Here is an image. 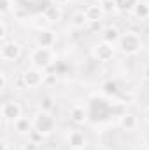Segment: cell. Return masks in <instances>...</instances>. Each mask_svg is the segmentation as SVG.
<instances>
[{"label": "cell", "instance_id": "6da1fadb", "mask_svg": "<svg viewBox=\"0 0 149 150\" xmlns=\"http://www.w3.org/2000/svg\"><path fill=\"white\" fill-rule=\"evenodd\" d=\"M116 47L125 56H135L144 49V40L140 37V33H137L133 30H128V32L121 33V38H119Z\"/></svg>", "mask_w": 149, "mask_h": 150}, {"label": "cell", "instance_id": "7a4b0ae2", "mask_svg": "<svg viewBox=\"0 0 149 150\" xmlns=\"http://www.w3.org/2000/svg\"><path fill=\"white\" fill-rule=\"evenodd\" d=\"M28 61H30V67H35V68L47 72L58 61V56L53 47H35V49H32Z\"/></svg>", "mask_w": 149, "mask_h": 150}, {"label": "cell", "instance_id": "3957f363", "mask_svg": "<svg viewBox=\"0 0 149 150\" xmlns=\"http://www.w3.org/2000/svg\"><path fill=\"white\" fill-rule=\"evenodd\" d=\"M32 120H34V129L39 131L44 138L51 136L56 131V119H54L53 112H46V110L39 108L37 112L32 115Z\"/></svg>", "mask_w": 149, "mask_h": 150}, {"label": "cell", "instance_id": "277c9868", "mask_svg": "<svg viewBox=\"0 0 149 150\" xmlns=\"http://www.w3.org/2000/svg\"><path fill=\"white\" fill-rule=\"evenodd\" d=\"M46 80H47V72L46 70L30 67V68H25L21 72V84L27 89H39L42 84H46Z\"/></svg>", "mask_w": 149, "mask_h": 150}, {"label": "cell", "instance_id": "5b68a950", "mask_svg": "<svg viewBox=\"0 0 149 150\" xmlns=\"http://www.w3.org/2000/svg\"><path fill=\"white\" fill-rule=\"evenodd\" d=\"M116 51H117L116 45H111V44L100 40V42L93 44V47H91V56H93V59L98 61V63H109V61L114 59Z\"/></svg>", "mask_w": 149, "mask_h": 150}, {"label": "cell", "instance_id": "8992f818", "mask_svg": "<svg viewBox=\"0 0 149 150\" xmlns=\"http://www.w3.org/2000/svg\"><path fill=\"white\" fill-rule=\"evenodd\" d=\"M23 54V44L11 38L7 42H2L0 45V58L2 61H18Z\"/></svg>", "mask_w": 149, "mask_h": 150}, {"label": "cell", "instance_id": "52a82bcc", "mask_svg": "<svg viewBox=\"0 0 149 150\" xmlns=\"http://www.w3.org/2000/svg\"><path fill=\"white\" fill-rule=\"evenodd\" d=\"M19 117H23V107L16 100H7L2 103V119L7 124H14Z\"/></svg>", "mask_w": 149, "mask_h": 150}, {"label": "cell", "instance_id": "ba28073f", "mask_svg": "<svg viewBox=\"0 0 149 150\" xmlns=\"http://www.w3.org/2000/svg\"><path fill=\"white\" fill-rule=\"evenodd\" d=\"M67 147L70 150H86L88 149V136L82 129H70L67 134Z\"/></svg>", "mask_w": 149, "mask_h": 150}, {"label": "cell", "instance_id": "9c48e42d", "mask_svg": "<svg viewBox=\"0 0 149 150\" xmlns=\"http://www.w3.org/2000/svg\"><path fill=\"white\" fill-rule=\"evenodd\" d=\"M69 119L74 122L75 126H84L90 119V112L88 107L84 103H74L69 110Z\"/></svg>", "mask_w": 149, "mask_h": 150}, {"label": "cell", "instance_id": "30bf717a", "mask_svg": "<svg viewBox=\"0 0 149 150\" xmlns=\"http://www.w3.org/2000/svg\"><path fill=\"white\" fill-rule=\"evenodd\" d=\"M58 42V33L53 28H46L35 33V44L37 47H54Z\"/></svg>", "mask_w": 149, "mask_h": 150}, {"label": "cell", "instance_id": "8fae6325", "mask_svg": "<svg viewBox=\"0 0 149 150\" xmlns=\"http://www.w3.org/2000/svg\"><path fill=\"white\" fill-rule=\"evenodd\" d=\"M84 12H86V18H88V21H90V25L102 23L104 18L107 16L105 11H104V7H102V4H93V2L84 9Z\"/></svg>", "mask_w": 149, "mask_h": 150}, {"label": "cell", "instance_id": "7c38bea8", "mask_svg": "<svg viewBox=\"0 0 149 150\" xmlns=\"http://www.w3.org/2000/svg\"><path fill=\"white\" fill-rule=\"evenodd\" d=\"M117 126H119L123 131H135V129L139 127V117L132 112H125V113L119 115Z\"/></svg>", "mask_w": 149, "mask_h": 150}, {"label": "cell", "instance_id": "4fadbf2b", "mask_svg": "<svg viewBox=\"0 0 149 150\" xmlns=\"http://www.w3.org/2000/svg\"><path fill=\"white\" fill-rule=\"evenodd\" d=\"M121 30L116 26V25H109V26H105L102 32H100V40H104V42H107V44H111V45H117V42H119V38H121Z\"/></svg>", "mask_w": 149, "mask_h": 150}, {"label": "cell", "instance_id": "5bb4252c", "mask_svg": "<svg viewBox=\"0 0 149 150\" xmlns=\"http://www.w3.org/2000/svg\"><path fill=\"white\" fill-rule=\"evenodd\" d=\"M12 126V129H14V133L16 134H30V131L34 129V120H32V117H28V115H23V117H19L14 124H11Z\"/></svg>", "mask_w": 149, "mask_h": 150}, {"label": "cell", "instance_id": "9a60e30c", "mask_svg": "<svg viewBox=\"0 0 149 150\" xmlns=\"http://www.w3.org/2000/svg\"><path fill=\"white\" fill-rule=\"evenodd\" d=\"M44 16L49 19L51 25H53V23H60V21L63 19V7H62V5H56V4H51V5L46 7Z\"/></svg>", "mask_w": 149, "mask_h": 150}, {"label": "cell", "instance_id": "2e32d148", "mask_svg": "<svg viewBox=\"0 0 149 150\" xmlns=\"http://www.w3.org/2000/svg\"><path fill=\"white\" fill-rule=\"evenodd\" d=\"M70 25H72V28H75V30H84L90 25V21L86 18V12L84 11H75V12H72Z\"/></svg>", "mask_w": 149, "mask_h": 150}, {"label": "cell", "instance_id": "e0dca14e", "mask_svg": "<svg viewBox=\"0 0 149 150\" xmlns=\"http://www.w3.org/2000/svg\"><path fill=\"white\" fill-rule=\"evenodd\" d=\"M132 16H133L135 19H139V21L149 19V0H140V2L135 5V9L132 11Z\"/></svg>", "mask_w": 149, "mask_h": 150}, {"label": "cell", "instance_id": "ac0fdd59", "mask_svg": "<svg viewBox=\"0 0 149 150\" xmlns=\"http://www.w3.org/2000/svg\"><path fill=\"white\" fill-rule=\"evenodd\" d=\"M116 2V9L119 12H126V14H132V11L135 9V5L140 2V0H114Z\"/></svg>", "mask_w": 149, "mask_h": 150}, {"label": "cell", "instance_id": "d6986e66", "mask_svg": "<svg viewBox=\"0 0 149 150\" xmlns=\"http://www.w3.org/2000/svg\"><path fill=\"white\" fill-rule=\"evenodd\" d=\"M102 93L105 94V96H117L121 91H119V84H117V80H107V82H104V86H102Z\"/></svg>", "mask_w": 149, "mask_h": 150}, {"label": "cell", "instance_id": "ffe728a7", "mask_svg": "<svg viewBox=\"0 0 149 150\" xmlns=\"http://www.w3.org/2000/svg\"><path fill=\"white\" fill-rule=\"evenodd\" d=\"M49 19L44 16V12L42 14H37V16H34V19H32V26L37 30V32H40V30H46V28H49Z\"/></svg>", "mask_w": 149, "mask_h": 150}, {"label": "cell", "instance_id": "44dd1931", "mask_svg": "<svg viewBox=\"0 0 149 150\" xmlns=\"http://www.w3.org/2000/svg\"><path fill=\"white\" fill-rule=\"evenodd\" d=\"M39 108L40 110H46V112H53L54 108V98L51 94H44L39 101Z\"/></svg>", "mask_w": 149, "mask_h": 150}, {"label": "cell", "instance_id": "7402d4cb", "mask_svg": "<svg viewBox=\"0 0 149 150\" xmlns=\"http://www.w3.org/2000/svg\"><path fill=\"white\" fill-rule=\"evenodd\" d=\"M14 11H16L14 0H0V14H2V18H5L7 14H11Z\"/></svg>", "mask_w": 149, "mask_h": 150}, {"label": "cell", "instance_id": "603a6c76", "mask_svg": "<svg viewBox=\"0 0 149 150\" xmlns=\"http://www.w3.org/2000/svg\"><path fill=\"white\" fill-rule=\"evenodd\" d=\"M9 26H7V21H5V18H2L0 19V40L2 42H7L9 40Z\"/></svg>", "mask_w": 149, "mask_h": 150}, {"label": "cell", "instance_id": "cb8c5ba5", "mask_svg": "<svg viewBox=\"0 0 149 150\" xmlns=\"http://www.w3.org/2000/svg\"><path fill=\"white\" fill-rule=\"evenodd\" d=\"M100 4H102V7H104L105 14H112L114 11H117V9H116V2H114V0H102Z\"/></svg>", "mask_w": 149, "mask_h": 150}, {"label": "cell", "instance_id": "d4e9b609", "mask_svg": "<svg viewBox=\"0 0 149 150\" xmlns=\"http://www.w3.org/2000/svg\"><path fill=\"white\" fill-rule=\"evenodd\" d=\"M19 150H40V143H37V142H34V140H27L21 147H19Z\"/></svg>", "mask_w": 149, "mask_h": 150}, {"label": "cell", "instance_id": "484cf974", "mask_svg": "<svg viewBox=\"0 0 149 150\" xmlns=\"http://www.w3.org/2000/svg\"><path fill=\"white\" fill-rule=\"evenodd\" d=\"M7 84H9V79H7V74L2 70L0 72V91H7Z\"/></svg>", "mask_w": 149, "mask_h": 150}, {"label": "cell", "instance_id": "4316f807", "mask_svg": "<svg viewBox=\"0 0 149 150\" xmlns=\"http://www.w3.org/2000/svg\"><path fill=\"white\" fill-rule=\"evenodd\" d=\"M28 138H30V140H34V142H37V143H42V142H44V136H42L39 131H35V129H32V131H30Z\"/></svg>", "mask_w": 149, "mask_h": 150}, {"label": "cell", "instance_id": "83f0119b", "mask_svg": "<svg viewBox=\"0 0 149 150\" xmlns=\"http://www.w3.org/2000/svg\"><path fill=\"white\" fill-rule=\"evenodd\" d=\"M142 80H146V82H149V65H146L144 68H142Z\"/></svg>", "mask_w": 149, "mask_h": 150}, {"label": "cell", "instance_id": "f1b7e54d", "mask_svg": "<svg viewBox=\"0 0 149 150\" xmlns=\"http://www.w3.org/2000/svg\"><path fill=\"white\" fill-rule=\"evenodd\" d=\"M142 117H144V120L149 124V105L148 107H144V110H142Z\"/></svg>", "mask_w": 149, "mask_h": 150}, {"label": "cell", "instance_id": "f546056e", "mask_svg": "<svg viewBox=\"0 0 149 150\" xmlns=\"http://www.w3.org/2000/svg\"><path fill=\"white\" fill-rule=\"evenodd\" d=\"M0 145H2V150H11V147H9L11 143H9V140H5V138L2 140V143H0Z\"/></svg>", "mask_w": 149, "mask_h": 150}, {"label": "cell", "instance_id": "4dcf8cb0", "mask_svg": "<svg viewBox=\"0 0 149 150\" xmlns=\"http://www.w3.org/2000/svg\"><path fill=\"white\" fill-rule=\"evenodd\" d=\"M51 4H56V5H62L63 7V5L69 4V0H51Z\"/></svg>", "mask_w": 149, "mask_h": 150}, {"label": "cell", "instance_id": "1f68e13d", "mask_svg": "<svg viewBox=\"0 0 149 150\" xmlns=\"http://www.w3.org/2000/svg\"><path fill=\"white\" fill-rule=\"evenodd\" d=\"M144 149H146V150H149V136L146 138V140H144Z\"/></svg>", "mask_w": 149, "mask_h": 150}, {"label": "cell", "instance_id": "d6a6232c", "mask_svg": "<svg viewBox=\"0 0 149 150\" xmlns=\"http://www.w3.org/2000/svg\"><path fill=\"white\" fill-rule=\"evenodd\" d=\"M90 2H93V4H100L102 0H90Z\"/></svg>", "mask_w": 149, "mask_h": 150}]
</instances>
